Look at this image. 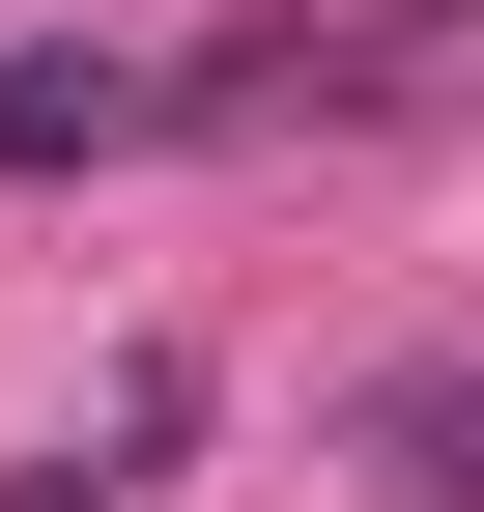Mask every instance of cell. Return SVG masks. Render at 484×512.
Listing matches in <instances>:
<instances>
[{
    "mask_svg": "<svg viewBox=\"0 0 484 512\" xmlns=\"http://www.w3.org/2000/svg\"><path fill=\"white\" fill-rule=\"evenodd\" d=\"M342 484L371 512H484V342H399L371 399H342Z\"/></svg>",
    "mask_w": 484,
    "mask_h": 512,
    "instance_id": "6da1fadb",
    "label": "cell"
},
{
    "mask_svg": "<svg viewBox=\"0 0 484 512\" xmlns=\"http://www.w3.org/2000/svg\"><path fill=\"white\" fill-rule=\"evenodd\" d=\"M86 143H143V57H29L0 29V171H86Z\"/></svg>",
    "mask_w": 484,
    "mask_h": 512,
    "instance_id": "7a4b0ae2",
    "label": "cell"
}]
</instances>
